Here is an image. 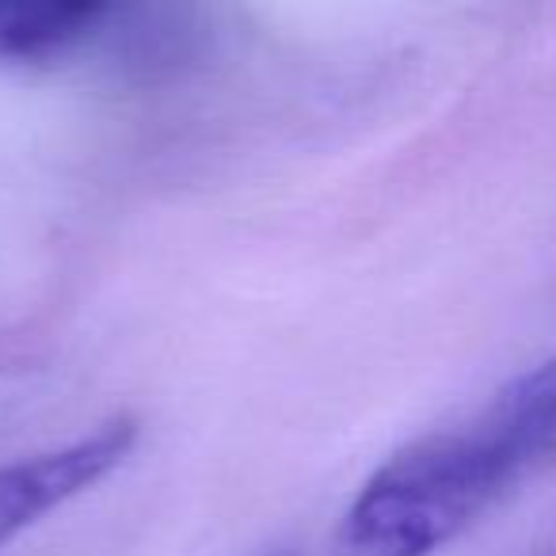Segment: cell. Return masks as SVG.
Returning a JSON list of instances; mask_svg holds the SVG:
<instances>
[{
	"mask_svg": "<svg viewBox=\"0 0 556 556\" xmlns=\"http://www.w3.org/2000/svg\"><path fill=\"white\" fill-rule=\"evenodd\" d=\"M111 0H0V62H47L80 42Z\"/></svg>",
	"mask_w": 556,
	"mask_h": 556,
	"instance_id": "obj_3",
	"label": "cell"
},
{
	"mask_svg": "<svg viewBox=\"0 0 556 556\" xmlns=\"http://www.w3.org/2000/svg\"><path fill=\"white\" fill-rule=\"evenodd\" d=\"M270 556H298V553H270Z\"/></svg>",
	"mask_w": 556,
	"mask_h": 556,
	"instance_id": "obj_4",
	"label": "cell"
},
{
	"mask_svg": "<svg viewBox=\"0 0 556 556\" xmlns=\"http://www.w3.org/2000/svg\"><path fill=\"white\" fill-rule=\"evenodd\" d=\"M134 446H138V424L130 416H115L65 446L0 465V548L108 480L134 454Z\"/></svg>",
	"mask_w": 556,
	"mask_h": 556,
	"instance_id": "obj_2",
	"label": "cell"
},
{
	"mask_svg": "<svg viewBox=\"0 0 556 556\" xmlns=\"http://www.w3.org/2000/svg\"><path fill=\"white\" fill-rule=\"evenodd\" d=\"M526 469L480 412L393 454L351 500L340 556H434L488 515Z\"/></svg>",
	"mask_w": 556,
	"mask_h": 556,
	"instance_id": "obj_1",
	"label": "cell"
}]
</instances>
